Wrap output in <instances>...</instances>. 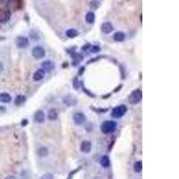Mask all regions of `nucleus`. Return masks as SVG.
Masks as SVG:
<instances>
[{"label":"nucleus","instance_id":"obj_1","mask_svg":"<svg viewBox=\"0 0 179 179\" xmlns=\"http://www.w3.org/2000/svg\"><path fill=\"white\" fill-rule=\"evenodd\" d=\"M116 122L112 121V120H108L105 121L102 124H101V131L103 133L105 134H108V133H112L116 131Z\"/></svg>","mask_w":179,"mask_h":179},{"label":"nucleus","instance_id":"obj_2","mask_svg":"<svg viewBox=\"0 0 179 179\" xmlns=\"http://www.w3.org/2000/svg\"><path fill=\"white\" fill-rule=\"evenodd\" d=\"M142 99V92L140 89H137L135 91H133L131 95L129 96V102L133 105H136L138 104L139 102H141Z\"/></svg>","mask_w":179,"mask_h":179},{"label":"nucleus","instance_id":"obj_3","mask_svg":"<svg viewBox=\"0 0 179 179\" xmlns=\"http://www.w3.org/2000/svg\"><path fill=\"white\" fill-rule=\"evenodd\" d=\"M126 111H127V108L124 105H120V106H117L115 108H113V110L111 112V116L114 118H120L123 116H124Z\"/></svg>","mask_w":179,"mask_h":179},{"label":"nucleus","instance_id":"obj_4","mask_svg":"<svg viewBox=\"0 0 179 179\" xmlns=\"http://www.w3.org/2000/svg\"><path fill=\"white\" fill-rule=\"evenodd\" d=\"M32 56L37 58V59H41L43 58L46 55V50L44 48H42L41 46H35L32 50Z\"/></svg>","mask_w":179,"mask_h":179},{"label":"nucleus","instance_id":"obj_5","mask_svg":"<svg viewBox=\"0 0 179 179\" xmlns=\"http://www.w3.org/2000/svg\"><path fill=\"white\" fill-rule=\"evenodd\" d=\"M16 46L19 49H25L29 46V39L24 36H19L16 39Z\"/></svg>","mask_w":179,"mask_h":179},{"label":"nucleus","instance_id":"obj_6","mask_svg":"<svg viewBox=\"0 0 179 179\" xmlns=\"http://www.w3.org/2000/svg\"><path fill=\"white\" fill-rule=\"evenodd\" d=\"M63 103L68 107H71V106H74L77 103V99L73 95H66L63 98Z\"/></svg>","mask_w":179,"mask_h":179},{"label":"nucleus","instance_id":"obj_7","mask_svg":"<svg viewBox=\"0 0 179 179\" xmlns=\"http://www.w3.org/2000/svg\"><path fill=\"white\" fill-rule=\"evenodd\" d=\"M73 118H74V123H75L76 124H78V125H81V124H84L85 121H86V116H85L83 113H81V112L75 113V114L74 115Z\"/></svg>","mask_w":179,"mask_h":179},{"label":"nucleus","instance_id":"obj_8","mask_svg":"<svg viewBox=\"0 0 179 179\" xmlns=\"http://www.w3.org/2000/svg\"><path fill=\"white\" fill-rule=\"evenodd\" d=\"M41 67H42L41 69L44 70L45 73H46V72L50 73V72H52V71L54 70L55 65H54V63H53L52 61H50V60H46V61H44V62L41 63Z\"/></svg>","mask_w":179,"mask_h":179},{"label":"nucleus","instance_id":"obj_9","mask_svg":"<svg viewBox=\"0 0 179 179\" xmlns=\"http://www.w3.org/2000/svg\"><path fill=\"white\" fill-rule=\"evenodd\" d=\"M113 30H114V27H113L112 24L109 23V22L103 23L102 25H101V31L105 34H109L110 32H113Z\"/></svg>","mask_w":179,"mask_h":179},{"label":"nucleus","instance_id":"obj_10","mask_svg":"<svg viewBox=\"0 0 179 179\" xmlns=\"http://www.w3.org/2000/svg\"><path fill=\"white\" fill-rule=\"evenodd\" d=\"M34 121L39 123V124H41L45 121V114L42 110H38L37 112H35L34 114Z\"/></svg>","mask_w":179,"mask_h":179},{"label":"nucleus","instance_id":"obj_11","mask_svg":"<svg viewBox=\"0 0 179 179\" xmlns=\"http://www.w3.org/2000/svg\"><path fill=\"white\" fill-rule=\"evenodd\" d=\"M58 117V112L56 108H50L48 112V118L50 121H55Z\"/></svg>","mask_w":179,"mask_h":179},{"label":"nucleus","instance_id":"obj_12","mask_svg":"<svg viewBox=\"0 0 179 179\" xmlns=\"http://www.w3.org/2000/svg\"><path fill=\"white\" fill-rule=\"evenodd\" d=\"M81 150L83 153H89L91 150V144L88 141H84L81 144Z\"/></svg>","mask_w":179,"mask_h":179},{"label":"nucleus","instance_id":"obj_13","mask_svg":"<svg viewBox=\"0 0 179 179\" xmlns=\"http://www.w3.org/2000/svg\"><path fill=\"white\" fill-rule=\"evenodd\" d=\"M45 77V71L42 69H38L34 74H33V80L34 81H41Z\"/></svg>","mask_w":179,"mask_h":179},{"label":"nucleus","instance_id":"obj_14","mask_svg":"<svg viewBox=\"0 0 179 179\" xmlns=\"http://www.w3.org/2000/svg\"><path fill=\"white\" fill-rule=\"evenodd\" d=\"M95 14L94 12H88L85 15V21L89 24H93L95 23Z\"/></svg>","mask_w":179,"mask_h":179},{"label":"nucleus","instance_id":"obj_15","mask_svg":"<svg viewBox=\"0 0 179 179\" xmlns=\"http://www.w3.org/2000/svg\"><path fill=\"white\" fill-rule=\"evenodd\" d=\"M10 17H11V13H10V11L6 10V11H4V12L2 13L1 16H0V22H1L2 24H6L7 21H9Z\"/></svg>","mask_w":179,"mask_h":179},{"label":"nucleus","instance_id":"obj_16","mask_svg":"<svg viewBox=\"0 0 179 179\" xmlns=\"http://www.w3.org/2000/svg\"><path fill=\"white\" fill-rule=\"evenodd\" d=\"M11 100H12V97H11L10 94L6 93V92L0 94V102H2V103H9V102H11Z\"/></svg>","mask_w":179,"mask_h":179},{"label":"nucleus","instance_id":"obj_17","mask_svg":"<svg viewBox=\"0 0 179 179\" xmlns=\"http://www.w3.org/2000/svg\"><path fill=\"white\" fill-rule=\"evenodd\" d=\"M113 39L117 42H122L125 40V34L122 32H117L114 34Z\"/></svg>","mask_w":179,"mask_h":179},{"label":"nucleus","instance_id":"obj_18","mask_svg":"<svg viewBox=\"0 0 179 179\" xmlns=\"http://www.w3.org/2000/svg\"><path fill=\"white\" fill-rule=\"evenodd\" d=\"M99 163L103 167H108L110 166V159L108 156H102L99 159Z\"/></svg>","mask_w":179,"mask_h":179},{"label":"nucleus","instance_id":"obj_19","mask_svg":"<svg viewBox=\"0 0 179 179\" xmlns=\"http://www.w3.org/2000/svg\"><path fill=\"white\" fill-rule=\"evenodd\" d=\"M66 35L68 38H70V39H73V38H75V37H77V36L79 35V32H78V31H77V30H75V29H69V30H67V31H66Z\"/></svg>","mask_w":179,"mask_h":179},{"label":"nucleus","instance_id":"obj_20","mask_svg":"<svg viewBox=\"0 0 179 179\" xmlns=\"http://www.w3.org/2000/svg\"><path fill=\"white\" fill-rule=\"evenodd\" d=\"M26 101V98L24 95H18L15 99V104L16 106H21Z\"/></svg>","mask_w":179,"mask_h":179},{"label":"nucleus","instance_id":"obj_21","mask_svg":"<svg viewBox=\"0 0 179 179\" xmlns=\"http://www.w3.org/2000/svg\"><path fill=\"white\" fill-rule=\"evenodd\" d=\"M37 153H38V156L40 157H46L49 154V150L46 147H41L38 149Z\"/></svg>","mask_w":179,"mask_h":179},{"label":"nucleus","instance_id":"obj_22","mask_svg":"<svg viewBox=\"0 0 179 179\" xmlns=\"http://www.w3.org/2000/svg\"><path fill=\"white\" fill-rule=\"evenodd\" d=\"M133 170H134V172H136V173L141 172V170H142V163H141V160L136 161V162L134 163V165H133Z\"/></svg>","mask_w":179,"mask_h":179},{"label":"nucleus","instance_id":"obj_23","mask_svg":"<svg viewBox=\"0 0 179 179\" xmlns=\"http://www.w3.org/2000/svg\"><path fill=\"white\" fill-rule=\"evenodd\" d=\"M100 6V3L98 1V0H91L90 2V7L92 9V10H96Z\"/></svg>","mask_w":179,"mask_h":179},{"label":"nucleus","instance_id":"obj_24","mask_svg":"<svg viewBox=\"0 0 179 179\" xmlns=\"http://www.w3.org/2000/svg\"><path fill=\"white\" fill-rule=\"evenodd\" d=\"M100 50V48L97 45H93V46H91L90 48V51L92 52V53H97Z\"/></svg>","mask_w":179,"mask_h":179},{"label":"nucleus","instance_id":"obj_25","mask_svg":"<svg viewBox=\"0 0 179 179\" xmlns=\"http://www.w3.org/2000/svg\"><path fill=\"white\" fill-rule=\"evenodd\" d=\"M73 57H74V60L75 62H77V63H80V62L83 60V57H82L81 55H79V54H74V55L73 56Z\"/></svg>","mask_w":179,"mask_h":179},{"label":"nucleus","instance_id":"obj_26","mask_svg":"<svg viewBox=\"0 0 179 179\" xmlns=\"http://www.w3.org/2000/svg\"><path fill=\"white\" fill-rule=\"evenodd\" d=\"M41 179H54V176L51 174H46L41 176Z\"/></svg>","mask_w":179,"mask_h":179},{"label":"nucleus","instance_id":"obj_27","mask_svg":"<svg viewBox=\"0 0 179 179\" xmlns=\"http://www.w3.org/2000/svg\"><path fill=\"white\" fill-rule=\"evenodd\" d=\"M90 48H91V45H90V44L84 45V46L83 47V51H88V50H90Z\"/></svg>","mask_w":179,"mask_h":179},{"label":"nucleus","instance_id":"obj_28","mask_svg":"<svg viewBox=\"0 0 179 179\" xmlns=\"http://www.w3.org/2000/svg\"><path fill=\"white\" fill-rule=\"evenodd\" d=\"M6 108L5 107H2V106H0V114H4L5 112H6Z\"/></svg>","mask_w":179,"mask_h":179},{"label":"nucleus","instance_id":"obj_29","mask_svg":"<svg viewBox=\"0 0 179 179\" xmlns=\"http://www.w3.org/2000/svg\"><path fill=\"white\" fill-rule=\"evenodd\" d=\"M3 71H4V66L1 62H0V73H2Z\"/></svg>","mask_w":179,"mask_h":179},{"label":"nucleus","instance_id":"obj_30","mask_svg":"<svg viewBox=\"0 0 179 179\" xmlns=\"http://www.w3.org/2000/svg\"><path fill=\"white\" fill-rule=\"evenodd\" d=\"M5 179H16V177L14 176V175H8V176H7Z\"/></svg>","mask_w":179,"mask_h":179},{"label":"nucleus","instance_id":"obj_31","mask_svg":"<svg viewBox=\"0 0 179 179\" xmlns=\"http://www.w3.org/2000/svg\"><path fill=\"white\" fill-rule=\"evenodd\" d=\"M26 124H27V120H24V121L22 122V125H23V126H25Z\"/></svg>","mask_w":179,"mask_h":179},{"label":"nucleus","instance_id":"obj_32","mask_svg":"<svg viewBox=\"0 0 179 179\" xmlns=\"http://www.w3.org/2000/svg\"><path fill=\"white\" fill-rule=\"evenodd\" d=\"M4 1H5V0H0V5H2L4 3Z\"/></svg>","mask_w":179,"mask_h":179},{"label":"nucleus","instance_id":"obj_33","mask_svg":"<svg viewBox=\"0 0 179 179\" xmlns=\"http://www.w3.org/2000/svg\"><path fill=\"white\" fill-rule=\"evenodd\" d=\"M3 40H5V37H1V36H0V41H3Z\"/></svg>","mask_w":179,"mask_h":179}]
</instances>
